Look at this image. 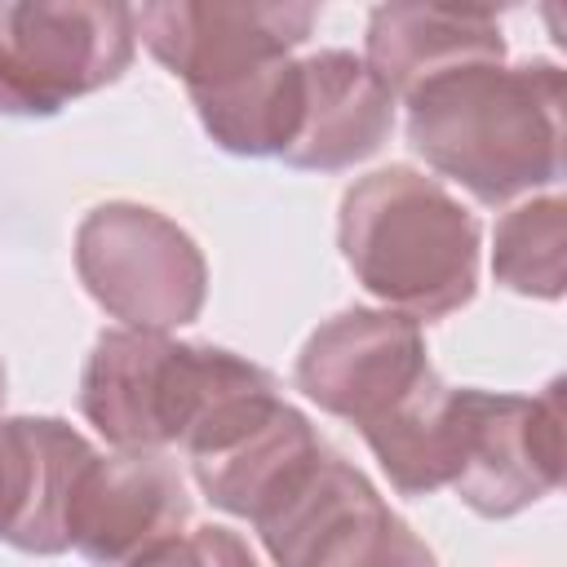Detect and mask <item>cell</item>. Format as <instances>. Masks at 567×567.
I'll return each mask as SVG.
<instances>
[{"mask_svg":"<svg viewBox=\"0 0 567 567\" xmlns=\"http://www.w3.org/2000/svg\"><path fill=\"white\" fill-rule=\"evenodd\" d=\"M275 567H439L430 545L337 452H319L257 518Z\"/></svg>","mask_w":567,"mask_h":567,"instance_id":"cell-6","label":"cell"},{"mask_svg":"<svg viewBox=\"0 0 567 567\" xmlns=\"http://www.w3.org/2000/svg\"><path fill=\"white\" fill-rule=\"evenodd\" d=\"M186 518L190 492L164 452H111L84 465L66 509V540L93 567H128L182 532Z\"/></svg>","mask_w":567,"mask_h":567,"instance_id":"cell-11","label":"cell"},{"mask_svg":"<svg viewBox=\"0 0 567 567\" xmlns=\"http://www.w3.org/2000/svg\"><path fill=\"white\" fill-rule=\"evenodd\" d=\"M408 106V146L496 208L563 177V66L470 62L425 80Z\"/></svg>","mask_w":567,"mask_h":567,"instance_id":"cell-1","label":"cell"},{"mask_svg":"<svg viewBox=\"0 0 567 567\" xmlns=\"http://www.w3.org/2000/svg\"><path fill=\"white\" fill-rule=\"evenodd\" d=\"M337 244L354 279L416 323L447 319L478 292V217L412 164L377 168L341 195Z\"/></svg>","mask_w":567,"mask_h":567,"instance_id":"cell-2","label":"cell"},{"mask_svg":"<svg viewBox=\"0 0 567 567\" xmlns=\"http://www.w3.org/2000/svg\"><path fill=\"white\" fill-rule=\"evenodd\" d=\"M182 452L199 492L217 509L252 523L323 452V443L315 425L292 403H284L275 377L266 372L217 403L182 443Z\"/></svg>","mask_w":567,"mask_h":567,"instance_id":"cell-8","label":"cell"},{"mask_svg":"<svg viewBox=\"0 0 567 567\" xmlns=\"http://www.w3.org/2000/svg\"><path fill=\"white\" fill-rule=\"evenodd\" d=\"M93 443L62 416L0 421V540L22 554H66L71 492L93 461Z\"/></svg>","mask_w":567,"mask_h":567,"instance_id":"cell-12","label":"cell"},{"mask_svg":"<svg viewBox=\"0 0 567 567\" xmlns=\"http://www.w3.org/2000/svg\"><path fill=\"white\" fill-rule=\"evenodd\" d=\"M137 40L159 66H168L186 93L221 89L270 62L292 58L319 22L315 4H142L133 9Z\"/></svg>","mask_w":567,"mask_h":567,"instance_id":"cell-10","label":"cell"},{"mask_svg":"<svg viewBox=\"0 0 567 567\" xmlns=\"http://www.w3.org/2000/svg\"><path fill=\"white\" fill-rule=\"evenodd\" d=\"M0 399H4V368H0Z\"/></svg>","mask_w":567,"mask_h":567,"instance_id":"cell-19","label":"cell"},{"mask_svg":"<svg viewBox=\"0 0 567 567\" xmlns=\"http://www.w3.org/2000/svg\"><path fill=\"white\" fill-rule=\"evenodd\" d=\"M434 377L421 323L399 310L350 306L323 319L297 354V390L359 434Z\"/></svg>","mask_w":567,"mask_h":567,"instance_id":"cell-9","label":"cell"},{"mask_svg":"<svg viewBox=\"0 0 567 567\" xmlns=\"http://www.w3.org/2000/svg\"><path fill=\"white\" fill-rule=\"evenodd\" d=\"M128 567H261L257 554L248 549L244 536H235L230 527H190V532H173L159 545H151L146 554H137Z\"/></svg>","mask_w":567,"mask_h":567,"instance_id":"cell-18","label":"cell"},{"mask_svg":"<svg viewBox=\"0 0 567 567\" xmlns=\"http://www.w3.org/2000/svg\"><path fill=\"white\" fill-rule=\"evenodd\" d=\"M301 66V106L288 151L279 155L292 168L341 173L381 151L394 128V97L372 80L363 58L350 49H319L297 58Z\"/></svg>","mask_w":567,"mask_h":567,"instance_id":"cell-13","label":"cell"},{"mask_svg":"<svg viewBox=\"0 0 567 567\" xmlns=\"http://www.w3.org/2000/svg\"><path fill=\"white\" fill-rule=\"evenodd\" d=\"M363 443L381 461L394 492L430 496V492L447 487L452 456H456V385H447L434 372L385 421L363 430Z\"/></svg>","mask_w":567,"mask_h":567,"instance_id":"cell-15","label":"cell"},{"mask_svg":"<svg viewBox=\"0 0 567 567\" xmlns=\"http://www.w3.org/2000/svg\"><path fill=\"white\" fill-rule=\"evenodd\" d=\"M563 483V377L540 394L456 390L452 492L483 518H509Z\"/></svg>","mask_w":567,"mask_h":567,"instance_id":"cell-7","label":"cell"},{"mask_svg":"<svg viewBox=\"0 0 567 567\" xmlns=\"http://www.w3.org/2000/svg\"><path fill=\"white\" fill-rule=\"evenodd\" d=\"M492 275L518 297L558 301L567 288V199L558 190L514 204L496 221Z\"/></svg>","mask_w":567,"mask_h":567,"instance_id":"cell-17","label":"cell"},{"mask_svg":"<svg viewBox=\"0 0 567 567\" xmlns=\"http://www.w3.org/2000/svg\"><path fill=\"white\" fill-rule=\"evenodd\" d=\"M75 275L124 328L173 332L199 319L208 266L199 244L159 208L111 199L75 226Z\"/></svg>","mask_w":567,"mask_h":567,"instance_id":"cell-5","label":"cell"},{"mask_svg":"<svg viewBox=\"0 0 567 567\" xmlns=\"http://www.w3.org/2000/svg\"><path fill=\"white\" fill-rule=\"evenodd\" d=\"M137 53L128 4L0 0V115L44 120L115 84Z\"/></svg>","mask_w":567,"mask_h":567,"instance_id":"cell-4","label":"cell"},{"mask_svg":"<svg viewBox=\"0 0 567 567\" xmlns=\"http://www.w3.org/2000/svg\"><path fill=\"white\" fill-rule=\"evenodd\" d=\"M261 377L266 368L221 346L106 328L80 372V412L115 452H159L182 447L217 403Z\"/></svg>","mask_w":567,"mask_h":567,"instance_id":"cell-3","label":"cell"},{"mask_svg":"<svg viewBox=\"0 0 567 567\" xmlns=\"http://www.w3.org/2000/svg\"><path fill=\"white\" fill-rule=\"evenodd\" d=\"M204 133L230 151V155H284L297 128L301 106V66L297 58L270 62L244 80H230L221 89L190 93Z\"/></svg>","mask_w":567,"mask_h":567,"instance_id":"cell-16","label":"cell"},{"mask_svg":"<svg viewBox=\"0 0 567 567\" xmlns=\"http://www.w3.org/2000/svg\"><path fill=\"white\" fill-rule=\"evenodd\" d=\"M470 62H505L501 22L487 9L377 4L368 18L363 66L394 102L412 97L425 80Z\"/></svg>","mask_w":567,"mask_h":567,"instance_id":"cell-14","label":"cell"}]
</instances>
